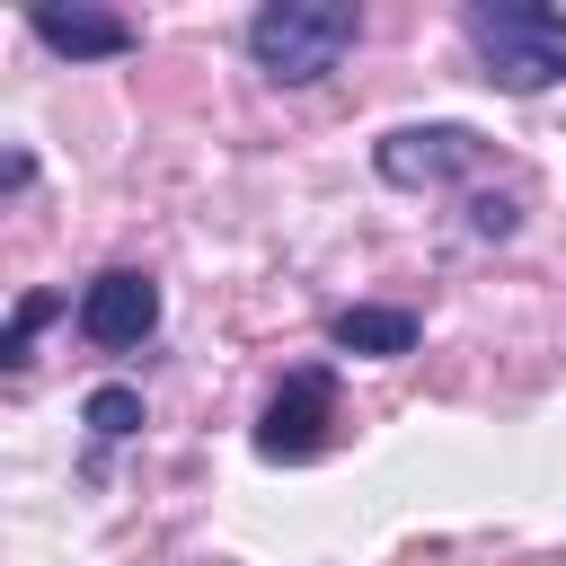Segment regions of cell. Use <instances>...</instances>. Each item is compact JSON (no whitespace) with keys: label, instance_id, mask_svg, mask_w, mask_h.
Instances as JSON below:
<instances>
[{"label":"cell","instance_id":"cell-2","mask_svg":"<svg viewBox=\"0 0 566 566\" xmlns=\"http://www.w3.org/2000/svg\"><path fill=\"white\" fill-rule=\"evenodd\" d=\"M469 44L486 62L495 88L513 97H539L566 80V9L548 0H495V9H469Z\"/></svg>","mask_w":566,"mask_h":566},{"label":"cell","instance_id":"cell-9","mask_svg":"<svg viewBox=\"0 0 566 566\" xmlns=\"http://www.w3.org/2000/svg\"><path fill=\"white\" fill-rule=\"evenodd\" d=\"M53 310H62L53 292H27V301H18V318H9V336H0V363H27V345H35V327H44Z\"/></svg>","mask_w":566,"mask_h":566},{"label":"cell","instance_id":"cell-1","mask_svg":"<svg viewBox=\"0 0 566 566\" xmlns=\"http://www.w3.org/2000/svg\"><path fill=\"white\" fill-rule=\"evenodd\" d=\"M354 35H363V18H354L345 0H265V9L248 18V53H256V71L283 80V88L327 80V71L354 53Z\"/></svg>","mask_w":566,"mask_h":566},{"label":"cell","instance_id":"cell-8","mask_svg":"<svg viewBox=\"0 0 566 566\" xmlns=\"http://www.w3.org/2000/svg\"><path fill=\"white\" fill-rule=\"evenodd\" d=\"M88 433H106V442H124V433H142V398L124 389V380H106V389H88Z\"/></svg>","mask_w":566,"mask_h":566},{"label":"cell","instance_id":"cell-6","mask_svg":"<svg viewBox=\"0 0 566 566\" xmlns=\"http://www.w3.org/2000/svg\"><path fill=\"white\" fill-rule=\"evenodd\" d=\"M53 53H71V62H115V53H133V18H115V9H35L27 18Z\"/></svg>","mask_w":566,"mask_h":566},{"label":"cell","instance_id":"cell-4","mask_svg":"<svg viewBox=\"0 0 566 566\" xmlns=\"http://www.w3.org/2000/svg\"><path fill=\"white\" fill-rule=\"evenodd\" d=\"M478 159H486V142H478L469 124H407V133L380 142V177H389V186H451V177H469Z\"/></svg>","mask_w":566,"mask_h":566},{"label":"cell","instance_id":"cell-3","mask_svg":"<svg viewBox=\"0 0 566 566\" xmlns=\"http://www.w3.org/2000/svg\"><path fill=\"white\" fill-rule=\"evenodd\" d=\"M327 424H336V380L310 363V371H292V380L265 398L256 451H265V460H318V451H327Z\"/></svg>","mask_w":566,"mask_h":566},{"label":"cell","instance_id":"cell-5","mask_svg":"<svg viewBox=\"0 0 566 566\" xmlns=\"http://www.w3.org/2000/svg\"><path fill=\"white\" fill-rule=\"evenodd\" d=\"M159 327V283L150 274H133V265H115V274H97L88 292H80V336L88 345H142Z\"/></svg>","mask_w":566,"mask_h":566},{"label":"cell","instance_id":"cell-7","mask_svg":"<svg viewBox=\"0 0 566 566\" xmlns=\"http://www.w3.org/2000/svg\"><path fill=\"white\" fill-rule=\"evenodd\" d=\"M336 354H371V363H389V354H416V310H336Z\"/></svg>","mask_w":566,"mask_h":566},{"label":"cell","instance_id":"cell-10","mask_svg":"<svg viewBox=\"0 0 566 566\" xmlns=\"http://www.w3.org/2000/svg\"><path fill=\"white\" fill-rule=\"evenodd\" d=\"M504 230H513V203L486 195V203H478V239H504Z\"/></svg>","mask_w":566,"mask_h":566}]
</instances>
